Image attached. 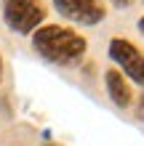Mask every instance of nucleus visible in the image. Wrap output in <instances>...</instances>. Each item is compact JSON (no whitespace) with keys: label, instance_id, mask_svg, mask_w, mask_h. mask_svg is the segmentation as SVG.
<instances>
[{"label":"nucleus","instance_id":"obj_1","mask_svg":"<svg viewBox=\"0 0 144 146\" xmlns=\"http://www.w3.org/2000/svg\"><path fill=\"white\" fill-rule=\"evenodd\" d=\"M32 48L40 58H46L51 64H78L86 56L88 42L83 35H78L70 27H59V24H43L40 29L32 32Z\"/></svg>","mask_w":144,"mask_h":146},{"label":"nucleus","instance_id":"obj_2","mask_svg":"<svg viewBox=\"0 0 144 146\" xmlns=\"http://www.w3.org/2000/svg\"><path fill=\"white\" fill-rule=\"evenodd\" d=\"M3 19L8 29L19 35H32L35 29L43 27L46 8L40 0H3Z\"/></svg>","mask_w":144,"mask_h":146},{"label":"nucleus","instance_id":"obj_3","mask_svg":"<svg viewBox=\"0 0 144 146\" xmlns=\"http://www.w3.org/2000/svg\"><path fill=\"white\" fill-rule=\"evenodd\" d=\"M109 58L125 72L123 77L133 80L144 88V53L125 37H112L109 40Z\"/></svg>","mask_w":144,"mask_h":146},{"label":"nucleus","instance_id":"obj_4","mask_svg":"<svg viewBox=\"0 0 144 146\" xmlns=\"http://www.w3.org/2000/svg\"><path fill=\"white\" fill-rule=\"evenodd\" d=\"M54 8L64 19H70L83 27H94L104 19V3L101 0H54Z\"/></svg>","mask_w":144,"mask_h":146},{"label":"nucleus","instance_id":"obj_5","mask_svg":"<svg viewBox=\"0 0 144 146\" xmlns=\"http://www.w3.org/2000/svg\"><path fill=\"white\" fill-rule=\"evenodd\" d=\"M104 85H107V93H109V98L115 101L117 106H131V101H133V93H131V85L125 82V77L123 72H117V69H109L104 74Z\"/></svg>","mask_w":144,"mask_h":146},{"label":"nucleus","instance_id":"obj_6","mask_svg":"<svg viewBox=\"0 0 144 146\" xmlns=\"http://www.w3.org/2000/svg\"><path fill=\"white\" fill-rule=\"evenodd\" d=\"M109 3H112L115 8H128V5L133 3V0H109Z\"/></svg>","mask_w":144,"mask_h":146},{"label":"nucleus","instance_id":"obj_7","mask_svg":"<svg viewBox=\"0 0 144 146\" xmlns=\"http://www.w3.org/2000/svg\"><path fill=\"white\" fill-rule=\"evenodd\" d=\"M139 32H144V16L139 19Z\"/></svg>","mask_w":144,"mask_h":146},{"label":"nucleus","instance_id":"obj_8","mask_svg":"<svg viewBox=\"0 0 144 146\" xmlns=\"http://www.w3.org/2000/svg\"><path fill=\"white\" fill-rule=\"evenodd\" d=\"M0 77H3V56H0Z\"/></svg>","mask_w":144,"mask_h":146}]
</instances>
